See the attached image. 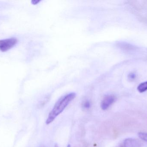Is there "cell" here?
<instances>
[{
	"label": "cell",
	"instance_id": "cell-1",
	"mask_svg": "<svg viewBox=\"0 0 147 147\" xmlns=\"http://www.w3.org/2000/svg\"><path fill=\"white\" fill-rule=\"evenodd\" d=\"M75 93H71L59 98L49 114L46 121L47 124H50L53 121L55 118L64 110L68 104L75 98Z\"/></svg>",
	"mask_w": 147,
	"mask_h": 147
},
{
	"label": "cell",
	"instance_id": "cell-2",
	"mask_svg": "<svg viewBox=\"0 0 147 147\" xmlns=\"http://www.w3.org/2000/svg\"><path fill=\"white\" fill-rule=\"evenodd\" d=\"M18 42L16 38H9L0 40V50L2 52H6L13 47Z\"/></svg>",
	"mask_w": 147,
	"mask_h": 147
},
{
	"label": "cell",
	"instance_id": "cell-3",
	"mask_svg": "<svg viewBox=\"0 0 147 147\" xmlns=\"http://www.w3.org/2000/svg\"><path fill=\"white\" fill-rule=\"evenodd\" d=\"M116 98L113 95H108L105 97L101 102V108L103 110H107L109 107L112 105L115 101Z\"/></svg>",
	"mask_w": 147,
	"mask_h": 147
},
{
	"label": "cell",
	"instance_id": "cell-4",
	"mask_svg": "<svg viewBox=\"0 0 147 147\" xmlns=\"http://www.w3.org/2000/svg\"><path fill=\"white\" fill-rule=\"evenodd\" d=\"M142 143L136 139L128 138L123 141L121 147H141Z\"/></svg>",
	"mask_w": 147,
	"mask_h": 147
},
{
	"label": "cell",
	"instance_id": "cell-5",
	"mask_svg": "<svg viewBox=\"0 0 147 147\" xmlns=\"http://www.w3.org/2000/svg\"><path fill=\"white\" fill-rule=\"evenodd\" d=\"M138 91L140 93L145 92L147 90V81L139 85L137 88Z\"/></svg>",
	"mask_w": 147,
	"mask_h": 147
},
{
	"label": "cell",
	"instance_id": "cell-6",
	"mask_svg": "<svg viewBox=\"0 0 147 147\" xmlns=\"http://www.w3.org/2000/svg\"><path fill=\"white\" fill-rule=\"evenodd\" d=\"M139 137L142 140L147 142V133L144 132H140L138 133Z\"/></svg>",
	"mask_w": 147,
	"mask_h": 147
},
{
	"label": "cell",
	"instance_id": "cell-7",
	"mask_svg": "<svg viewBox=\"0 0 147 147\" xmlns=\"http://www.w3.org/2000/svg\"><path fill=\"white\" fill-rule=\"evenodd\" d=\"M83 108L86 109H88L91 107V103L89 101H86L83 104Z\"/></svg>",
	"mask_w": 147,
	"mask_h": 147
},
{
	"label": "cell",
	"instance_id": "cell-8",
	"mask_svg": "<svg viewBox=\"0 0 147 147\" xmlns=\"http://www.w3.org/2000/svg\"><path fill=\"white\" fill-rule=\"evenodd\" d=\"M136 77V75L134 72H131V73H129L128 76L129 79L130 80H134Z\"/></svg>",
	"mask_w": 147,
	"mask_h": 147
},
{
	"label": "cell",
	"instance_id": "cell-9",
	"mask_svg": "<svg viewBox=\"0 0 147 147\" xmlns=\"http://www.w3.org/2000/svg\"><path fill=\"white\" fill-rule=\"evenodd\" d=\"M40 1H38V0H33V1H32V3L33 4H37V3H38Z\"/></svg>",
	"mask_w": 147,
	"mask_h": 147
},
{
	"label": "cell",
	"instance_id": "cell-10",
	"mask_svg": "<svg viewBox=\"0 0 147 147\" xmlns=\"http://www.w3.org/2000/svg\"><path fill=\"white\" fill-rule=\"evenodd\" d=\"M54 147H59L57 145V144H55V146H54Z\"/></svg>",
	"mask_w": 147,
	"mask_h": 147
},
{
	"label": "cell",
	"instance_id": "cell-11",
	"mask_svg": "<svg viewBox=\"0 0 147 147\" xmlns=\"http://www.w3.org/2000/svg\"><path fill=\"white\" fill-rule=\"evenodd\" d=\"M67 147H71V146L70 145H68V146H67Z\"/></svg>",
	"mask_w": 147,
	"mask_h": 147
},
{
	"label": "cell",
	"instance_id": "cell-12",
	"mask_svg": "<svg viewBox=\"0 0 147 147\" xmlns=\"http://www.w3.org/2000/svg\"><path fill=\"white\" fill-rule=\"evenodd\" d=\"M120 147H121V146H120Z\"/></svg>",
	"mask_w": 147,
	"mask_h": 147
}]
</instances>
